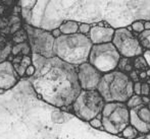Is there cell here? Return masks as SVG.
I'll list each match as a JSON object with an SVG mask.
<instances>
[{
	"label": "cell",
	"mask_w": 150,
	"mask_h": 139,
	"mask_svg": "<svg viewBox=\"0 0 150 139\" xmlns=\"http://www.w3.org/2000/svg\"><path fill=\"white\" fill-rule=\"evenodd\" d=\"M32 64L36 71L30 81L39 98L56 108L71 106L82 90L76 66L57 57L45 58L38 54H32Z\"/></svg>",
	"instance_id": "1"
},
{
	"label": "cell",
	"mask_w": 150,
	"mask_h": 139,
	"mask_svg": "<svg viewBox=\"0 0 150 139\" xmlns=\"http://www.w3.org/2000/svg\"><path fill=\"white\" fill-rule=\"evenodd\" d=\"M92 43L87 36L77 33L74 35H61L54 40L53 53L63 62L73 66H79L88 62Z\"/></svg>",
	"instance_id": "2"
},
{
	"label": "cell",
	"mask_w": 150,
	"mask_h": 139,
	"mask_svg": "<svg viewBox=\"0 0 150 139\" xmlns=\"http://www.w3.org/2000/svg\"><path fill=\"white\" fill-rule=\"evenodd\" d=\"M133 84L128 74L115 69L102 75L96 90L105 103H126L134 94Z\"/></svg>",
	"instance_id": "3"
},
{
	"label": "cell",
	"mask_w": 150,
	"mask_h": 139,
	"mask_svg": "<svg viewBox=\"0 0 150 139\" xmlns=\"http://www.w3.org/2000/svg\"><path fill=\"white\" fill-rule=\"evenodd\" d=\"M105 102L95 90H81L71 105V112L81 120L89 122L101 113Z\"/></svg>",
	"instance_id": "4"
},
{
	"label": "cell",
	"mask_w": 150,
	"mask_h": 139,
	"mask_svg": "<svg viewBox=\"0 0 150 139\" xmlns=\"http://www.w3.org/2000/svg\"><path fill=\"white\" fill-rule=\"evenodd\" d=\"M120 55L112 43L93 45L88 62L102 74L115 70L120 62Z\"/></svg>",
	"instance_id": "5"
},
{
	"label": "cell",
	"mask_w": 150,
	"mask_h": 139,
	"mask_svg": "<svg viewBox=\"0 0 150 139\" xmlns=\"http://www.w3.org/2000/svg\"><path fill=\"white\" fill-rule=\"evenodd\" d=\"M23 27L26 29L32 54H38L45 58L55 57L53 53V45L55 39L51 36L50 31L36 28L31 24H24Z\"/></svg>",
	"instance_id": "6"
},
{
	"label": "cell",
	"mask_w": 150,
	"mask_h": 139,
	"mask_svg": "<svg viewBox=\"0 0 150 139\" xmlns=\"http://www.w3.org/2000/svg\"><path fill=\"white\" fill-rule=\"evenodd\" d=\"M111 43L117 50L120 57L125 58H135L141 56L144 52L137 35L127 28L115 29Z\"/></svg>",
	"instance_id": "7"
},
{
	"label": "cell",
	"mask_w": 150,
	"mask_h": 139,
	"mask_svg": "<svg viewBox=\"0 0 150 139\" xmlns=\"http://www.w3.org/2000/svg\"><path fill=\"white\" fill-rule=\"evenodd\" d=\"M130 112L125 103H117V107L106 117H102L101 123L105 132L119 135L129 125Z\"/></svg>",
	"instance_id": "8"
},
{
	"label": "cell",
	"mask_w": 150,
	"mask_h": 139,
	"mask_svg": "<svg viewBox=\"0 0 150 139\" xmlns=\"http://www.w3.org/2000/svg\"><path fill=\"white\" fill-rule=\"evenodd\" d=\"M78 81L82 90H95L102 77V73L93 67L89 62L76 66Z\"/></svg>",
	"instance_id": "9"
},
{
	"label": "cell",
	"mask_w": 150,
	"mask_h": 139,
	"mask_svg": "<svg viewBox=\"0 0 150 139\" xmlns=\"http://www.w3.org/2000/svg\"><path fill=\"white\" fill-rule=\"evenodd\" d=\"M21 77L16 72L11 62L8 60L0 63V90L11 89L20 81Z\"/></svg>",
	"instance_id": "10"
},
{
	"label": "cell",
	"mask_w": 150,
	"mask_h": 139,
	"mask_svg": "<svg viewBox=\"0 0 150 139\" xmlns=\"http://www.w3.org/2000/svg\"><path fill=\"white\" fill-rule=\"evenodd\" d=\"M115 29L112 27H98L95 24H91V29L87 37L89 38L92 45H100V44L111 43Z\"/></svg>",
	"instance_id": "11"
},
{
	"label": "cell",
	"mask_w": 150,
	"mask_h": 139,
	"mask_svg": "<svg viewBox=\"0 0 150 139\" xmlns=\"http://www.w3.org/2000/svg\"><path fill=\"white\" fill-rule=\"evenodd\" d=\"M20 0H0V18L8 17L10 15H21Z\"/></svg>",
	"instance_id": "12"
},
{
	"label": "cell",
	"mask_w": 150,
	"mask_h": 139,
	"mask_svg": "<svg viewBox=\"0 0 150 139\" xmlns=\"http://www.w3.org/2000/svg\"><path fill=\"white\" fill-rule=\"evenodd\" d=\"M8 61H10L13 66L18 76L22 78L25 77L26 69L32 64V55L31 56H18V57H9Z\"/></svg>",
	"instance_id": "13"
},
{
	"label": "cell",
	"mask_w": 150,
	"mask_h": 139,
	"mask_svg": "<svg viewBox=\"0 0 150 139\" xmlns=\"http://www.w3.org/2000/svg\"><path fill=\"white\" fill-rule=\"evenodd\" d=\"M129 112H130V119H129V124L131 126L135 128L139 133L142 134H146L150 132V124H147L145 122H143L140 118L138 117L136 113V110L135 108L133 109H129Z\"/></svg>",
	"instance_id": "14"
},
{
	"label": "cell",
	"mask_w": 150,
	"mask_h": 139,
	"mask_svg": "<svg viewBox=\"0 0 150 139\" xmlns=\"http://www.w3.org/2000/svg\"><path fill=\"white\" fill-rule=\"evenodd\" d=\"M12 44L10 42L9 36L0 33V63L8 60L11 53Z\"/></svg>",
	"instance_id": "15"
},
{
	"label": "cell",
	"mask_w": 150,
	"mask_h": 139,
	"mask_svg": "<svg viewBox=\"0 0 150 139\" xmlns=\"http://www.w3.org/2000/svg\"><path fill=\"white\" fill-rule=\"evenodd\" d=\"M32 51L30 45H29L28 41L24 42V43L16 44L12 45L11 48V53L9 57H18V56H31Z\"/></svg>",
	"instance_id": "16"
},
{
	"label": "cell",
	"mask_w": 150,
	"mask_h": 139,
	"mask_svg": "<svg viewBox=\"0 0 150 139\" xmlns=\"http://www.w3.org/2000/svg\"><path fill=\"white\" fill-rule=\"evenodd\" d=\"M61 35H74V34L78 33L79 29V22L76 20H64L59 24L58 27Z\"/></svg>",
	"instance_id": "17"
},
{
	"label": "cell",
	"mask_w": 150,
	"mask_h": 139,
	"mask_svg": "<svg viewBox=\"0 0 150 139\" xmlns=\"http://www.w3.org/2000/svg\"><path fill=\"white\" fill-rule=\"evenodd\" d=\"M117 69L120 72H124L126 74H129L131 71L134 70L133 67V58H125V57H120V62L117 64Z\"/></svg>",
	"instance_id": "18"
},
{
	"label": "cell",
	"mask_w": 150,
	"mask_h": 139,
	"mask_svg": "<svg viewBox=\"0 0 150 139\" xmlns=\"http://www.w3.org/2000/svg\"><path fill=\"white\" fill-rule=\"evenodd\" d=\"M10 42H11L12 45H16V44L24 43V42L28 41V37H27L26 29L23 27L22 29H20L18 31H16L14 34H12L11 36H9Z\"/></svg>",
	"instance_id": "19"
},
{
	"label": "cell",
	"mask_w": 150,
	"mask_h": 139,
	"mask_svg": "<svg viewBox=\"0 0 150 139\" xmlns=\"http://www.w3.org/2000/svg\"><path fill=\"white\" fill-rule=\"evenodd\" d=\"M136 113L138 115V117L142 120L143 122L147 124H150V109L145 105H141L135 108Z\"/></svg>",
	"instance_id": "20"
},
{
	"label": "cell",
	"mask_w": 150,
	"mask_h": 139,
	"mask_svg": "<svg viewBox=\"0 0 150 139\" xmlns=\"http://www.w3.org/2000/svg\"><path fill=\"white\" fill-rule=\"evenodd\" d=\"M139 134L140 133H139L133 126H131L130 124H129V125L120 132L119 135H120L122 137H124L125 139H135V138L138 137Z\"/></svg>",
	"instance_id": "21"
},
{
	"label": "cell",
	"mask_w": 150,
	"mask_h": 139,
	"mask_svg": "<svg viewBox=\"0 0 150 139\" xmlns=\"http://www.w3.org/2000/svg\"><path fill=\"white\" fill-rule=\"evenodd\" d=\"M141 46L144 50H150V29L148 31H143L141 34L137 36Z\"/></svg>",
	"instance_id": "22"
},
{
	"label": "cell",
	"mask_w": 150,
	"mask_h": 139,
	"mask_svg": "<svg viewBox=\"0 0 150 139\" xmlns=\"http://www.w3.org/2000/svg\"><path fill=\"white\" fill-rule=\"evenodd\" d=\"M126 106L128 107V109H133V108H136L138 106H141V105H144L143 104V101H142V96H137V94H133L126 103Z\"/></svg>",
	"instance_id": "23"
},
{
	"label": "cell",
	"mask_w": 150,
	"mask_h": 139,
	"mask_svg": "<svg viewBox=\"0 0 150 139\" xmlns=\"http://www.w3.org/2000/svg\"><path fill=\"white\" fill-rule=\"evenodd\" d=\"M133 67H134V69H136V70L139 69V70H142V71H144L146 68H149L146 61L144 60L142 55L133 58Z\"/></svg>",
	"instance_id": "24"
},
{
	"label": "cell",
	"mask_w": 150,
	"mask_h": 139,
	"mask_svg": "<svg viewBox=\"0 0 150 139\" xmlns=\"http://www.w3.org/2000/svg\"><path fill=\"white\" fill-rule=\"evenodd\" d=\"M21 17H22V20L24 24H31V20L32 17H33V11L31 9L22 8V10H21Z\"/></svg>",
	"instance_id": "25"
},
{
	"label": "cell",
	"mask_w": 150,
	"mask_h": 139,
	"mask_svg": "<svg viewBox=\"0 0 150 139\" xmlns=\"http://www.w3.org/2000/svg\"><path fill=\"white\" fill-rule=\"evenodd\" d=\"M130 27H131V29H132L133 33L138 36L139 34H141L144 31V20H136V22H133Z\"/></svg>",
	"instance_id": "26"
},
{
	"label": "cell",
	"mask_w": 150,
	"mask_h": 139,
	"mask_svg": "<svg viewBox=\"0 0 150 139\" xmlns=\"http://www.w3.org/2000/svg\"><path fill=\"white\" fill-rule=\"evenodd\" d=\"M101 119H102V115H101V113H100V114H98V115H97L96 117L94 118V119L90 120L89 124H90L91 126H92L93 128H95V129L103 130L102 123H101Z\"/></svg>",
	"instance_id": "27"
},
{
	"label": "cell",
	"mask_w": 150,
	"mask_h": 139,
	"mask_svg": "<svg viewBox=\"0 0 150 139\" xmlns=\"http://www.w3.org/2000/svg\"><path fill=\"white\" fill-rule=\"evenodd\" d=\"M37 0H20L18 1V5L21 8H25V9H33L35 6Z\"/></svg>",
	"instance_id": "28"
},
{
	"label": "cell",
	"mask_w": 150,
	"mask_h": 139,
	"mask_svg": "<svg viewBox=\"0 0 150 139\" xmlns=\"http://www.w3.org/2000/svg\"><path fill=\"white\" fill-rule=\"evenodd\" d=\"M91 24H87V22H79V29H78V33L81 34V35L87 36L90 31Z\"/></svg>",
	"instance_id": "29"
},
{
	"label": "cell",
	"mask_w": 150,
	"mask_h": 139,
	"mask_svg": "<svg viewBox=\"0 0 150 139\" xmlns=\"http://www.w3.org/2000/svg\"><path fill=\"white\" fill-rule=\"evenodd\" d=\"M150 94V86L148 83H141V96H148Z\"/></svg>",
	"instance_id": "30"
},
{
	"label": "cell",
	"mask_w": 150,
	"mask_h": 139,
	"mask_svg": "<svg viewBox=\"0 0 150 139\" xmlns=\"http://www.w3.org/2000/svg\"><path fill=\"white\" fill-rule=\"evenodd\" d=\"M141 83L142 82L137 81V82H134V84H133V92H134V94L141 96Z\"/></svg>",
	"instance_id": "31"
},
{
	"label": "cell",
	"mask_w": 150,
	"mask_h": 139,
	"mask_svg": "<svg viewBox=\"0 0 150 139\" xmlns=\"http://www.w3.org/2000/svg\"><path fill=\"white\" fill-rule=\"evenodd\" d=\"M35 71H36V69H35V67H34V65L33 64H31L30 66L28 67V68L26 69V72H25V76L26 77H32L34 74H35Z\"/></svg>",
	"instance_id": "32"
},
{
	"label": "cell",
	"mask_w": 150,
	"mask_h": 139,
	"mask_svg": "<svg viewBox=\"0 0 150 139\" xmlns=\"http://www.w3.org/2000/svg\"><path fill=\"white\" fill-rule=\"evenodd\" d=\"M142 56H143V58H144V60L146 61L148 67L150 68V50H144Z\"/></svg>",
	"instance_id": "33"
},
{
	"label": "cell",
	"mask_w": 150,
	"mask_h": 139,
	"mask_svg": "<svg viewBox=\"0 0 150 139\" xmlns=\"http://www.w3.org/2000/svg\"><path fill=\"white\" fill-rule=\"evenodd\" d=\"M50 34H51V36L54 38V39H57L58 37H60V36H61V33H60V31H59V29H58V28L53 29L51 31H50Z\"/></svg>",
	"instance_id": "34"
},
{
	"label": "cell",
	"mask_w": 150,
	"mask_h": 139,
	"mask_svg": "<svg viewBox=\"0 0 150 139\" xmlns=\"http://www.w3.org/2000/svg\"><path fill=\"white\" fill-rule=\"evenodd\" d=\"M150 29V20H145L144 22V31Z\"/></svg>",
	"instance_id": "35"
},
{
	"label": "cell",
	"mask_w": 150,
	"mask_h": 139,
	"mask_svg": "<svg viewBox=\"0 0 150 139\" xmlns=\"http://www.w3.org/2000/svg\"><path fill=\"white\" fill-rule=\"evenodd\" d=\"M139 78H142V79L147 78L146 71H141V72H140V74H139Z\"/></svg>",
	"instance_id": "36"
},
{
	"label": "cell",
	"mask_w": 150,
	"mask_h": 139,
	"mask_svg": "<svg viewBox=\"0 0 150 139\" xmlns=\"http://www.w3.org/2000/svg\"><path fill=\"white\" fill-rule=\"evenodd\" d=\"M145 139H150V132L145 134Z\"/></svg>",
	"instance_id": "37"
}]
</instances>
